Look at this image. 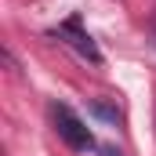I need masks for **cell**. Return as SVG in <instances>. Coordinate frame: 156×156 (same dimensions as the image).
<instances>
[{
  "instance_id": "cell-1",
  "label": "cell",
  "mask_w": 156,
  "mask_h": 156,
  "mask_svg": "<svg viewBox=\"0 0 156 156\" xmlns=\"http://www.w3.org/2000/svg\"><path fill=\"white\" fill-rule=\"evenodd\" d=\"M51 120H55V131H58V138L69 145V149H76V153H91L94 149V134L87 131V123L69 109V105H51Z\"/></svg>"
},
{
  "instance_id": "cell-2",
  "label": "cell",
  "mask_w": 156,
  "mask_h": 156,
  "mask_svg": "<svg viewBox=\"0 0 156 156\" xmlns=\"http://www.w3.org/2000/svg\"><path fill=\"white\" fill-rule=\"evenodd\" d=\"M58 40H66V44L76 51L80 58H87V62H94V66L102 62V51L94 47V40H91L83 29H80V18H69V22H62V26H58Z\"/></svg>"
},
{
  "instance_id": "cell-3",
  "label": "cell",
  "mask_w": 156,
  "mask_h": 156,
  "mask_svg": "<svg viewBox=\"0 0 156 156\" xmlns=\"http://www.w3.org/2000/svg\"><path fill=\"white\" fill-rule=\"evenodd\" d=\"M87 109H91V113H94L98 120H105V123H120V109H116V105H109L105 98H94Z\"/></svg>"
},
{
  "instance_id": "cell-4",
  "label": "cell",
  "mask_w": 156,
  "mask_h": 156,
  "mask_svg": "<svg viewBox=\"0 0 156 156\" xmlns=\"http://www.w3.org/2000/svg\"><path fill=\"white\" fill-rule=\"evenodd\" d=\"M102 156H123V153H120L116 145H102Z\"/></svg>"
}]
</instances>
